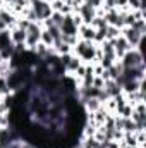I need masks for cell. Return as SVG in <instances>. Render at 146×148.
<instances>
[{"instance_id":"1","label":"cell","mask_w":146,"mask_h":148,"mask_svg":"<svg viewBox=\"0 0 146 148\" xmlns=\"http://www.w3.org/2000/svg\"><path fill=\"white\" fill-rule=\"evenodd\" d=\"M72 53L79 57L83 64H96V45L93 41L77 40V43L72 47Z\"/></svg>"},{"instance_id":"2","label":"cell","mask_w":146,"mask_h":148,"mask_svg":"<svg viewBox=\"0 0 146 148\" xmlns=\"http://www.w3.org/2000/svg\"><path fill=\"white\" fill-rule=\"evenodd\" d=\"M119 62H120V66L124 67V69H134V67H141V66H145V55L139 52V50H136V48H131V50H127L120 59H119Z\"/></svg>"},{"instance_id":"3","label":"cell","mask_w":146,"mask_h":148,"mask_svg":"<svg viewBox=\"0 0 146 148\" xmlns=\"http://www.w3.org/2000/svg\"><path fill=\"white\" fill-rule=\"evenodd\" d=\"M31 10L35 12V17H36V23H43L45 19H48L52 16V7H50V2H45V0H33L29 3Z\"/></svg>"},{"instance_id":"4","label":"cell","mask_w":146,"mask_h":148,"mask_svg":"<svg viewBox=\"0 0 146 148\" xmlns=\"http://www.w3.org/2000/svg\"><path fill=\"white\" fill-rule=\"evenodd\" d=\"M41 29H43V26L38 24V23H31V24H29V28L26 29V41H24L26 50H31V52H33V50L36 48V45L40 43Z\"/></svg>"},{"instance_id":"5","label":"cell","mask_w":146,"mask_h":148,"mask_svg":"<svg viewBox=\"0 0 146 148\" xmlns=\"http://www.w3.org/2000/svg\"><path fill=\"white\" fill-rule=\"evenodd\" d=\"M120 35L126 38V41L129 43L131 48H136V47L145 40V35L139 33L138 29H134L132 26H126V28H122V29H120Z\"/></svg>"},{"instance_id":"6","label":"cell","mask_w":146,"mask_h":148,"mask_svg":"<svg viewBox=\"0 0 146 148\" xmlns=\"http://www.w3.org/2000/svg\"><path fill=\"white\" fill-rule=\"evenodd\" d=\"M62 36H77V26L74 24L72 21V14H65L62 24L59 26Z\"/></svg>"},{"instance_id":"7","label":"cell","mask_w":146,"mask_h":148,"mask_svg":"<svg viewBox=\"0 0 146 148\" xmlns=\"http://www.w3.org/2000/svg\"><path fill=\"white\" fill-rule=\"evenodd\" d=\"M76 14H79L83 24H89V23L95 19V16H96V9H93V7L88 5V3H83V5L76 10Z\"/></svg>"},{"instance_id":"8","label":"cell","mask_w":146,"mask_h":148,"mask_svg":"<svg viewBox=\"0 0 146 148\" xmlns=\"http://www.w3.org/2000/svg\"><path fill=\"white\" fill-rule=\"evenodd\" d=\"M112 45H113V50H115V57H117V60L127 52V50H131V47H129V43L126 41V38L120 36L119 38H115V40H112Z\"/></svg>"},{"instance_id":"9","label":"cell","mask_w":146,"mask_h":148,"mask_svg":"<svg viewBox=\"0 0 146 148\" xmlns=\"http://www.w3.org/2000/svg\"><path fill=\"white\" fill-rule=\"evenodd\" d=\"M9 33H10L12 45H24V41H26V29H21V28L14 26V28L9 29Z\"/></svg>"},{"instance_id":"10","label":"cell","mask_w":146,"mask_h":148,"mask_svg":"<svg viewBox=\"0 0 146 148\" xmlns=\"http://www.w3.org/2000/svg\"><path fill=\"white\" fill-rule=\"evenodd\" d=\"M103 91H105V95H107L108 98H113V97H117L119 93H122V88H120V84H119L117 81L108 79V81H105Z\"/></svg>"},{"instance_id":"11","label":"cell","mask_w":146,"mask_h":148,"mask_svg":"<svg viewBox=\"0 0 146 148\" xmlns=\"http://www.w3.org/2000/svg\"><path fill=\"white\" fill-rule=\"evenodd\" d=\"M77 38L84 40V41H93L95 40V28H91L89 24H83L77 28Z\"/></svg>"},{"instance_id":"12","label":"cell","mask_w":146,"mask_h":148,"mask_svg":"<svg viewBox=\"0 0 146 148\" xmlns=\"http://www.w3.org/2000/svg\"><path fill=\"white\" fill-rule=\"evenodd\" d=\"M40 43H43L45 47H48V48H52L53 47V36L48 33V29H41V36H40Z\"/></svg>"},{"instance_id":"13","label":"cell","mask_w":146,"mask_h":148,"mask_svg":"<svg viewBox=\"0 0 146 148\" xmlns=\"http://www.w3.org/2000/svg\"><path fill=\"white\" fill-rule=\"evenodd\" d=\"M120 36V29L119 28H115V26H107V29H105V40H115V38Z\"/></svg>"},{"instance_id":"14","label":"cell","mask_w":146,"mask_h":148,"mask_svg":"<svg viewBox=\"0 0 146 148\" xmlns=\"http://www.w3.org/2000/svg\"><path fill=\"white\" fill-rule=\"evenodd\" d=\"M127 9L139 10V9H145V3H143V0H127Z\"/></svg>"},{"instance_id":"15","label":"cell","mask_w":146,"mask_h":148,"mask_svg":"<svg viewBox=\"0 0 146 148\" xmlns=\"http://www.w3.org/2000/svg\"><path fill=\"white\" fill-rule=\"evenodd\" d=\"M7 93H12L9 90V84H7V77L5 76H0V97L7 95Z\"/></svg>"},{"instance_id":"16","label":"cell","mask_w":146,"mask_h":148,"mask_svg":"<svg viewBox=\"0 0 146 148\" xmlns=\"http://www.w3.org/2000/svg\"><path fill=\"white\" fill-rule=\"evenodd\" d=\"M132 28H134V29H138L139 33L146 35V19H136V21H134V24H132Z\"/></svg>"},{"instance_id":"17","label":"cell","mask_w":146,"mask_h":148,"mask_svg":"<svg viewBox=\"0 0 146 148\" xmlns=\"http://www.w3.org/2000/svg\"><path fill=\"white\" fill-rule=\"evenodd\" d=\"M64 5H65V2H62V0H52L50 2V7H52L53 12H62Z\"/></svg>"},{"instance_id":"18","label":"cell","mask_w":146,"mask_h":148,"mask_svg":"<svg viewBox=\"0 0 146 148\" xmlns=\"http://www.w3.org/2000/svg\"><path fill=\"white\" fill-rule=\"evenodd\" d=\"M3 7H5V2H3V0H0V10H2Z\"/></svg>"},{"instance_id":"19","label":"cell","mask_w":146,"mask_h":148,"mask_svg":"<svg viewBox=\"0 0 146 148\" xmlns=\"http://www.w3.org/2000/svg\"><path fill=\"white\" fill-rule=\"evenodd\" d=\"M3 2H5V3H10V2H12V0H3Z\"/></svg>"}]
</instances>
